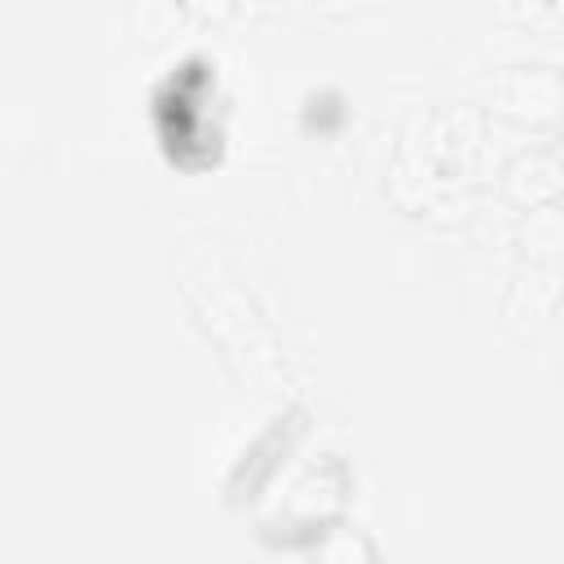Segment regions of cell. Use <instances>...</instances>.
<instances>
[{"label": "cell", "instance_id": "2", "mask_svg": "<svg viewBox=\"0 0 564 564\" xmlns=\"http://www.w3.org/2000/svg\"><path fill=\"white\" fill-rule=\"evenodd\" d=\"M507 189H511V198L538 207V203H546V198L560 189V163H551V159H542V154L520 159V163L511 167V176H507Z\"/></svg>", "mask_w": 564, "mask_h": 564}, {"label": "cell", "instance_id": "7", "mask_svg": "<svg viewBox=\"0 0 564 564\" xmlns=\"http://www.w3.org/2000/svg\"><path fill=\"white\" fill-rule=\"evenodd\" d=\"M560 159H564V145H560Z\"/></svg>", "mask_w": 564, "mask_h": 564}, {"label": "cell", "instance_id": "1", "mask_svg": "<svg viewBox=\"0 0 564 564\" xmlns=\"http://www.w3.org/2000/svg\"><path fill=\"white\" fill-rule=\"evenodd\" d=\"M502 101L516 119L524 123H546L560 115L564 106V79L551 70V66H516L507 75V88H502Z\"/></svg>", "mask_w": 564, "mask_h": 564}, {"label": "cell", "instance_id": "8", "mask_svg": "<svg viewBox=\"0 0 564 564\" xmlns=\"http://www.w3.org/2000/svg\"><path fill=\"white\" fill-rule=\"evenodd\" d=\"M555 4H564V0H555Z\"/></svg>", "mask_w": 564, "mask_h": 564}, {"label": "cell", "instance_id": "5", "mask_svg": "<svg viewBox=\"0 0 564 564\" xmlns=\"http://www.w3.org/2000/svg\"><path fill=\"white\" fill-rule=\"evenodd\" d=\"M317 555H322V560H370V546H366L357 533L335 529V538H330V542H322V546H317Z\"/></svg>", "mask_w": 564, "mask_h": 564}, {"label": "cell", "instance_id": "6", "mask_svg": "<svg viewBox=\"0 0 564 564\" xmlns=\"http://www.w3.org/2000/svg\"><path fill=\"white\" fill-rule=\"evenodd\" d=\"M185 4H194L198 13H225L229 9V0H185Z\"/></svg>", "mask_w": 564, "mask_h": 564}, {"label": "cell", "instance_id": "3", "mask_svg": "<svg viewBox=\"0 0 564 564\" xmlns=\"http://www.w3.org/2000/svg\"><path fill=\"white\" fill-rule=\"evenodd\" d=\"M181 18H185V0H137V9H132L137 40H145V44H163L167 35H176Z\"/></svg>", "mask_w": 564, "mask_h": 564}, {"label": "cell", "instance_id": "4", "mask_svg": "<svg viewBox=\"0 0 564 564\" xmlns=\"http://www.w3.org/2000/svg\"><path fill=\"white\" fill-rule=\"evenodd\" d=\"M524 247H529V256H538V260L560 256V251H564V212H555V207H533L529 220H524Z\"/></svg>", "mask_w": 564, "mask_h": 564}]
</instances>
